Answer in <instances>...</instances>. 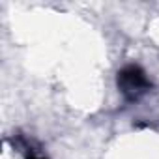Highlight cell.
Wrapping results in <instances>:
<instances>
[{"label": "cell", "mask_w": 159, "mask_h": 159, "mask_svg": "<svg viewBox=\"0 0 159 159\" xmlns=\"http://www.w3.org/2000/svg\"><path fill=\"white\" fill-rule=\"evenodd\" d=\"M118 86L125 98L137 99L140 94H144L150 88V81H148L146 73L139 66L131 64V66H125L118 73Z\"/></svg>", "instance_id": "cell-1"}]
</instances>
